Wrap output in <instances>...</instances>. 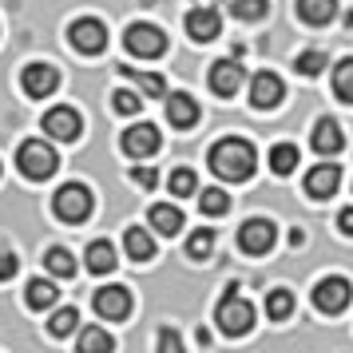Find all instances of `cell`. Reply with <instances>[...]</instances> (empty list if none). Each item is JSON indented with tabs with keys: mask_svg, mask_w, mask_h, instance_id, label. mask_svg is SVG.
I'll list each match as a JSON object with an SVG mask.
<instances>
[{
	"mask_svg": "<svg viewBox=\"0 0 353 353\" xmlns=\"http://www.w3.org/2000/svg\"><path fill=\"white\" fill-rule=\"evenodd\" d=\"M210 171L219 179H226V183H246V179L254 175V167H258V155H254V147L246 143V139H219V143L210 147Z\"/></svg>",
	"mask_w": 353,
	"mask_h": 353,
	"instance_id": "1",
	"label": "cell"
},
{
	"mask_svg": "<svg viewBox=\"0 0 353 353\" xmlns=\"http://www.w3.org/2000/svg\"><path fill=\"white\" fill-rule=\"evenodd\" d=\"M214 321H219L223 334L242 337V334H250V325H254V305L239 294V286H226V294L214 305Z\"/></svg>",
	"mask_w": 353,
	"mask_h": 353,
	"instance_id": "2",
	"label": "cell"
},
{
	"mask_svg": "<svg viewBox=\"0 0 353 353\" xmlns=\"http://www.w3.org/2000/svg\"><path fill=\"white\" fill-rule=\"evenodd\" d=\"M17 167L24 179H32V183H44V179L56 175V167H60V159H56V151H52V143H44V139H24L17 151Z\"/></svg>",
	"mask_w": 353,
	"mask_h": 353,
	"instance_id": "3",
	"label": "cell"
},
{
	"mask_svg": "<svg viewBox=\"0 0 353 353\" xmlns=\"http://www.w3.org/2000/svg\"><path fill=\"white\" fill-rule=\"evenodd\" d=\"M92 191L83 187V183H64L60 191L52 194V210H56V219H64V223H83L88 214H92Z\"/></svg>",
	"mask_w": 353,
	"mask_h": 353,
	"instance_id": "4",
	"label": "cell"
},
{
	"mask_svg": "<svg viewBox=\"0 0 353 353\" xmlns=\"http://www.w3.org/2000/svg\"><path fill=\"white\" fill-rule=\"evenodd\" d=\"M123 48H128L131 56H139V60H155V56L167 52V36H163V28L139 20V24H128V32H123Z\"/></svg>",
	"mask_w": 353,
	"mask_h": 353,
	"instance_id": "5",
	"label": "cell"
},
{
	"mask_svg": "<svg viewBox=\"0 0 353 353\" xmlns=\"http://www.w3.org/2000/svg\"><path fill=\"white\" fill-rule=\"evenodd\" d=\"M68 40H72V48L83 52V56H99V52L108 48V28H103V20H96V17H80V20H72Z\"/></svg>",
	"mask_w": 353,
	"mask_h": 353,
	"instance_id": "6",
	"label": "cell"
},
{
	"mask_svg": "<svg viewBox=\"0 0 353 353\" xmlns=\"http://www.w3.org/2000/svg\"><path fill=\"white\" fill-rule=\"evenodd\" d=\"M353 298V286L350 278H341V274H330V278H321L318 286H314V305H318L321 314H341Z\"/></svg>",
	"mask_w": 353,
	"mask_h": 353,
	"instance_id": "7",
	"label": "cell"
},
{
	"mask_svg": "<svg viewBox=\"0 0 353 353\" xmlns=\"http://www.w3.org/2000/svg\"><path fill=\"white\" fill-rule=\"evenodd\" d=\"M163 143V135L155 123H135V128L123 131V139H119V147L128 151L131 159H147V155H155Z\"/></svg>",
	"mask_w": 353,
	"mask_h": 353,
	"instance_id": "8",
	"label": "cell"
},
{
	"mask_svg": "<svg viewBox=\"0 0 353 353\" xmlns=\"http://www.w3.org/2000/svg\"><path fill=\"white\" fill-rule=\"evenodd\" d=\"M274 239H278V230H274L270 219H246L239 226V246L246 254H266L274 246Z\"/></svg>",
	"mask_w": 353,
	"mask_h": 353,
	"instance_id": "9",
	"label": "cell"
},
{
	"mask_svg": "<svg viewBox=\"0 0 353 353\" xmlns=\"http://www.w3.org/2000/svg\"><path fill=\"white\" fill-rule=\"evenodd\" d=\"M92 305H96L99 318L119 321V318H128L131 314V290L128 286H103V290H96Z\"/></svg>",
	"mask_w": 353,
	"mask_h": 353,
	"instance_id": "10",
	"label": "cell"
},
{
	"mask_svg": "<svg viewBox=\"0 0 353 353\" xmlns=\"http://www.w3.org/2000/svg\"><path fill=\"white\" fill-rule=\"evenodd\" d=\"M20 88H24L32 99L52 96V92L60 88V68H52V64H28V68H24V76H20Z\"/></svg>",
	"mask_w": 353,
	"mask_h": 353,
	"instance_id": "11",
	"label": "cell"
},
{
	"mask_svg": "<svg viewBox=\"0 0 353 353\" xmlns=\"http://www.w3.org/2000/svg\"><path fill=\"white\" fill-rule=\"evenodd\" d=\"M44 131H48L52 139H60V143H72V139H80L83 131V119L76 108H52L44 115Z\"/></svg>",
	"mask_w": 353,
	"mask_h": 353,
	"instance_id": "12",
	"label": "cell"
},
{
	"mask_svg": "<svg viewBox=\"0 0 353 353\" xmlns=\"http://www.w3.org/2000/svg\"><path fill=\"white\" fill-rule=\"evenodd\" d=\"M282 96H286V88H282V80H278L274 72H258L254 80H250V103H254L258 112H270V108H278V103H282Z\"/></svg>",
	"mask_w": 353,
	"mask_h": 353,
	"instance_id": "13",
	"label": "cell"
},
{
	"mask_svg": "<svg viewBox=\"0 0 353 353\" xmlns=\"http://www.w3.org/2000/svg\"><path fill=\"white\" fill-rule=\"evenodd\" d=\"M337 187H341V167H337V163H318V167H310V175H305V194H310V199H330Z\"/></svg>",
	"mask_w": 353,
	"mask_h": 353,
	"instance_id": "14",
	"label": "cell"
},
{
	"mask_svg": "<svg viewBox=\"0 0 353 353\" xmlns=\"http://www.w3.org/2000/svg\"><path fill=\"white\" fill-rule=\"evenodd\" d=\"M242 80H246V72L234 60H214L210 64V92L214 96H234L242 88Z\"/></svg>",
	"mask_w": 353,
	"mask_h": 353,
	"instance_id": "15",
	"label": "cell"
},
{
	"mask_svg": "<svg viewBox=\"0 0 353 353\" xmlns=\"http://www.w3.org/2000/svg\"><path fill=\"white\" fill-rule=\"evenodd\" d=\"M219 28H223V20H219V12H214L210 4H199V8L187 12V32H191V40H199V44L214 40Z\"/></svg>",
	"mask_w": 353,
	"mask_h": 353,
	"instance_id": "16",
	"label": "cell"
},
{
	"mask_svg": "<svg viewBox=\"0 0 353 353\" xmlns=\"http://www.w3.org/2000/svg\"><path fill=\"white\" fill-rule=\"evenodd\" d=\"M310 143H314L318 155L334 159L337 151L345 147V135H341V128H337V119H318V123H314V135H310Z\"/></svg>",
	"mask_w": 353,
	"mask_h": 353,
	"instance_id": "17",
	"label": "cell"
},
{
	"mask_svg": "<svg viewBox=\"0 0 353 353\" xmlns=\"http://www.w3.org/2000/svg\"><path fill=\"white\" fill-rule=\"evenodd\" d=\"M167 99V119H171V128H194L199 123V103H194V96H187V92H171Z\"/></svg>",
	"mask_w": 353,
	"mask_h": 353,
	"instance_id": "18",
	"label": "cell"
},
{
	"mask_svg": "<svg viewBox=\"0 0 353 353\" xmlns=\"http://www.w3.org/2000/svg\"><path fill=\"white\" fill-rule=\"evenodd\" d=\"M147 219H151V226H155L159 234H167V239L183 230V210L171 207V203H155V207L147 210Z\"/></svg>",
	"mask_w": 353,
	"mask_h": 353,
	"instance_id": "19",
	"label": "cell"
},
{
	"mask_svg": "<svg viewBox=\"0 0 353 353\" xmlns=\"http://www.w3.org/2000/svg\"><path fill=\"white\" fill-rule=\"evenodd\" d=\"M119 76H123V80H135V83H139V92H143V96H151V99H163V96H167V80H163L159 72H139V68H119Z\"/></svg>",
	"mask_w": 353,
	"mask_h": 353,
	"instance_id": "20",
	"label": "cell"
},
{
	"mask_svg": "<svg viewBox=\"0 0 353 353\" xmlns=\"http://www.w3.org/2000/svg\"><path fill=\"white\" fill-rule=\"evenodd\" d=\"M334 12H337V0H298V17H302L305 24H314V28L330 24Z\"/></svg>",
	"mask_w": 353,
	"mask_h": 353,
	"instance_id": "21",
	"label": "cell"
},
{
	"mask_svg": "<svg viewBox=\"0 0 353 353\" xmlns=\"http://www.w3.org/2000/svg\"><path fill=\"white\" fill-rule=\"evenodd\" d=\"M115 262H119V258H115V246L108 239H96L88 246V270L92 274H112Z\"/></svg>",
	"mask_w": 353,
	"mask_h": 353,
	"instance_id": "22",
	"label": "cell"
},
{
	"mask_svg": "<svg viewBox=\"0 0 353 353\" xmlns=\"http://www.w3.org/2000/svg\"><path fill=\"white\" fill-rule=\"evenodd\" d=\"M123 246H128V258H135V262H147V258H155V239L147 234L143 226H128V234H123Z\"/></svg>",
	"mask_w": 353,
	"mask_h": 353,
	"instance_id": "23",
	"label": "cell"
},
{
	"mask_svg": "<svg viewBox=\"0 0 353 353\" xmlns=\"http://www.w3.org/2000/svg\"><path fill=\"white\" fill-rule=\"evenodd\" d=\"M56 282H48V278H32L28 282V290H24V302H28V310H48V305H56Z\"/></svg>",
	"mask_w": 353,
	"mask_h": 353,
	"instance_id": "24",
	"label": "cell"
},
{
	"mask_svg": "<svg viewBox=\"0 0 353 353\" xmlns=\"http://www.w3.org/2000/svg\"><path fill=\"white\" fill-rule=\"evenodd\" d=\"M290 314H294V294H290V290H270V294H266V318L286 321Z\"/></svg>",
	"mask_w": 353,
	"mask_h": 353,
	"instance_id": "25",
	"label": "cell"
},
{
	"mask_svg": "<svg viewBox=\"0 0 353 353\" xmlns=\"http://www.w3.org/2000/svg\"><path fill=\"white\" fill-rule=\"evenodd\" d=\"M44 266H48L56 278H72V274H76V258H72V250H64V246H52L48 254H44Z\"/></svg>",
	"mask_w": 353,
	"mask_h": 353,
	"instance_id": "26",
	"label": "cell"
},
{
	"mask_svg": "<svg viewBox=\"0 0 353 353\" xmlns=\"http://www.w3.org/2000/svg\"><path fill=\"white\" fill-rule=\"evenodd\" d=\"M199 207H203V214L219 219V214H226V210H230V194H226L223 187H207V191L199 194Z\"/></svg>",
	"mask_w": 353,
	"mask_h": 353,
	"instance_id": "27",
	"label": "cell"
},
{
	"mask_svg": "<svg viewBox=\"0 0 353 353\" xmlns=\"http://www.w3.org/2000/svg\"><path fill=\"white\" fill-rule=\"evenodd\" d=\"M210 250H214V230L210 226H199L191 239H187V258L203 262V258H210Z\"/></svg>",
	"mask_w": 353,
	"mask_h": 353,
	"instance_id": "28",
	"label": "cell"
},
{
	"mask_svg": "<svg viewBox=\"0 0 353 353\" xmlns=\"http://www.w3.org/2000/svg\"><path fill=\"white\" fill-rule=\"evenodd\" d=\"M294 167H298V147L294 143H278L270 151V171L274 175H290Z\"/></svg>",
	"mask_w": 353,
	"mask_h": 353,
	"instance_id": "29",
	"label": "cell"
},
{
	"mask_svg": "<svg viewBox=\"0 0 353 353\" xmlns=\"http://www.w3.org/2000/svg\"><path fill=\"white\" fill-rule=\"evenodd\" d=\"M334 92L341 103H353V56L334 68Z\"/></svg>",
	"mask_w": 353,
	"mask_h": 353,
	"instance_id": "30",
	"label": "cell"
},
{
	"mask_svg": "<svg viewBox=\"0 0 353 353\" xmlns=\"http://www.w3.org/2000/svg\"><path fill=\"white\" fill-rule=\"evenodd\" d=\"M76 321H80V314H76L72 305H64V310H56V314H52L48 334H52V337H68L72 330H76Z\"/></svg>",
	"mask_w": 353,
	"mask_h": 353,
	"instance_id": "31",
	"label": "cell"
},
{
	"mask_svg": "<svg viewBox=\"0 0 353 353\" xmlns=\"http://www.w3.org/2000/svg\"><path fill=\"white\" fill-rule=\"evenodd\" d=\"M80 350L83 353H108L112 350V334H103V330H96V325H88L80 334Z\"/></svg>",
	"mask_w": 353,
	"mask_h": 353,
	"instance_id": "32",
	"label": "cell"
},
{
	"mask_svg": "<svg viewBox=\"0 0 353 353\" xmlns=\"http://www.w3.org/2000/svg\"><path fill=\"white\" fill-rule=\"evenodd\" d=\"M199 191V179H194L191 167H179V171H171V194H179V199H187V194Z\"/></svg>",
	"mask_w": 353,
	"mask_h": 353,
	"instance_id": "33",
	"label": "cell"
},
{
	"mask_svg": "<svg viewBox=\"0 0 353 353\" xmlns=\"http://www.w3.org/2000/svg\"><path fill=\"white\" fill-rule=\"evenodd\" d=\"M294 68L302 72V76H318L321 68H330V60H325V52H318V48H310V52H302L298 60H294Z\"/></svg>",
	"mask_w": 353,
	"mask_h": 353,
	"instance_id": "34",
	"label": "cell"
},
{
	"mask_svg": "<svg viewBox=\"0 0 353 353\" xmlns=\"http://www.w3.org/2000/svg\"><path fill=\"white\" fill-rule=\"evenodd\" d=\"M266 8H270V0H234V4H230V12L239 20H262Z\"/></svg>",
	"mask_w": 353,
	"mask_h": 353,
	"instance_id": "35",
	"label": "cell"
},
{
	"mask_svg": "<svg viewBox=\"0 0 353 353\" xmlns=\"http://www.w3.org/2000/svg\"><path fill=\"white\" fill-rule=\"evenodd\" d=\"M112 108H115L119 115H139V108H143V99L135 96V92H128V88H119V92L112 96Z\"/></svg>",
	"mask_w": 353,
	"mask_h": 353,
	"instance_id": "36",
	"label": "cell"
},
{
	"mask_svg": "<svg viewBox=\"0 0 353 353\" xmlns=\"http://www.w3.org/2000/svg\"><path fill=\"white\" fill-rule=\"evenodd\" d=\"M17 278V254L12 250H0V282Z\"/></svg>",
	"mask_w": 353,
	"mask_h": 353,
	"instance_id": "37",
	"label": "cell"
},
{
	"mask_svg": "<svg viewBox=\"0 0 353 353\" xmlns=\"http://www.w3.org/2000/svg\"><path fill=\"white\" fill-rule=\"evenodd\" d=\"M131 179H135L139 187H155V183H159V171H155V167H135Z\"/></svg>",
	"mask_w": 353,
	"mask_h": 353,
	"instance_id": "38",
	"label": "cell"
},
{
	"mask_svg": "<svg viewBox=\"0 0 353 353\" xmlns=\"http://www.w3.org/2000/svg\"><path fill=\"white\" fill-rule=\"evenodd\" d=\"M179 345H183V337H179L175 330H163V334H159V350H171V353H175Z\"/></svg>",
	"mask_w": 353,
	"mask_h": 353,
	"instance_id": "39",
	"label": "cell"
},
{
	"mask_svg": "<svg viewBox=\"0 0 353 353\" xmlns=\"http://www.w3.org/2000/svg\"><path fill=\"white\" fill-rule=\"evenodd\" d=\"M337 226H341V234H345V239H353V207H345L341 214H337Z\"/></svg>",
	"mask_w": 353,
	"mask_h": 353,
	"instance_id": "40",
	"label": "cell"
}]
</instances>
